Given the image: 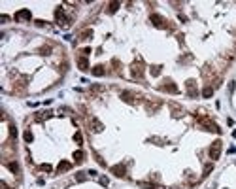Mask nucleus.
<instances>
[{
	"label": "nucleus",
	"mask_w": 236,
	"mask_h": 189,
	"mask_svg": "<svg viewBox=\"0 0 236 189\" xmlns=\"http://www.w3.org/2000/svg\"><path fill=\"white\" fill-rule=\"evenodd\" d=\"M119 6H121L119 2H110L108 4V13H115L117 9H119Z\"/></svg>",
	"instance_id": "obj_15"
},
{
	"label": "nucleus",
	"mask_w": 236,
	"mask_h": 189,
	"mask_svg": "<svg viewBox=\"0 0 236 189\" xmlns=\"http://www.w3.org/2000/svg\"><path fill=\"white\" fill-rule=\"evenodd\" d=\"M212 170H213V165H212V163H208V165L204 166V174H202V176H208Z\"/></svg>",
	"instance_id": "obj_21"
},
{
	"label": "nucleus",
	"mask_w": 236,
	"mask_h": 189,
	"mask_svg": "<svg viewBox=\"0 0 236 189\" xmlns=\"http://www.w3.org/2000/svg\"><path fill=\"white\" fill-rule=\"evenodd\" d=\"M45 117H49V112H40V114L36 115V121H44Z\"/></svg>",
	"instance_id": "obj_19"
},
{
	"label": "nucleus",
	"mask_w": 236,
	"mask_h": 189,
	"mask_svg": "<svg viewBox=\"0 0 236 189\" xmlns=\"http://www.w3.org/2000/svg\"><path fill=\"white\" fill-rule=\"evenodd\" d=\"M40 53H42V55H49L51 53V45H44V47H40Z\"/></svg>",
	"instance_id": "obj_22"
},
{
	"label": "nucleus",
	"mask_w": 236,
	"mask_h": 189,
	"mask_svg": "<svg viewBox=\"0 0 236 189\" xmlns=\"http://www.w3.org/2000/svg\"><path fill=\"white\" fill-rule=\"evenodd\" d=\"M40 168H42L44 172H51V170H53V166H51V165H47V163H44V165L40 166Z\"/></svg>",
	"instance_id": "obj_26"
},
{
	"label": "nucleus",
	"mask_w": 236,
	"mask_h": 189,
	"mask_svg": "<svg viewBox=\"0 0 236 189\" xmlns=\"http://www.w3.org/2000/svg\"><path fill=\"white\" fill-rule=\"evenodd\" d=\"M161 74V66H151V76H159Z\"/></svg>",
	"instance_id": "obj_24"
},
{
	"label": "nucleus",
	"mask_w": 236,
	"mask_h": 189,
	"mask_svg": "<svg viewBox=\"0 0 236 189\" xmlns=\"http://www.w3.org/2000/svg\"><path fill=\"white\" fill-rule=\"evenodd\" d=\"M121 99L125 100V102H129V104H134V102H136V95L130 93V91H123V93H121Z\"/></svg>",
	"instance_id": "obj_7"
},
{
	"label": "nucleus",
	"mask_w": 236,
	"mask_h": 189,
	"mask_svg": "<svg viewBox=\"0 0 236 189\" xmlns=\"http://www.w3.org/2000/svg\"><path fill=\"white\" fill-rule=\"evenodd\" d=\"M111 174H115L117 178H123V176L127 174L125 165H114V166H111Z\"/></svg>",
	"instance_id": "obj_6"
},
{
	"label": "nucleus",
	"mask_w": 236,
	"mask_h": 189,
	"mask_svg": "<svg viewBox=\"0 0 236 189\" xmlns=\"http://www.w3.org/2000/svg\"><path fill=\"white\" fill-rule=\"evenodd\" d=\"M130 74H132V78L142 80V76H143V66H142L140 63H134V64H132V68H130Z\"/></svg>",
	"instance_id": "obj_3"
},
{
	"label": "nucleus",
	"mask_w": 236,
	"mask_h": 189,
	"mask_svg": "<svg viewBox=\"0 0 236 189\" xmlns=\"http://www.w3.org/2000/svg\"><path fill=\"white\" fill-rule=\"evenodd\" d=\"M78 66H79V70H89V61H87V57H79L78 59Z\"/></svg>",
	"instance_id": "obj_12"
},
{
	"label": "nucleus",
	"mask_w": 236,
	"mask_h": 189,
	"mask_svg": "<svg viewBox=\"0 0 236 189\" xmlns=\"http://www.w3.org/2000/svg\"><path fill=\"white\" fill-rule=\"evenodd\" d=\"M221 147H223V142L221 140H215L212 146H210V159L212 161H217L219 155H221Z\"/></svg>",
	"instance_id": "obj_1"
},
{
	"label": "nucleus",
	"mask_w": 236,
	"mask_h": 189,
	"mask_svg": "<svg viewBox=\"0 0 236 189\" xmlns=\"http://www.w3.org/2000/svg\"><path fill=\"white\" fill-rule=\"evenodd\" d=\"M74 161L76 163H83V151H81V150H78L74 153Z\"/></svg>",
	"instance_id": "obj_17"
},
{
	"label": "nucleus",
	"mask_w": 236,
	"mask_h": 189,
	"mask_svg": "<svg viewBox=\"0 0 236 189\" xmlns=\"http://www.w3.org/2000/svg\"><path fill=\"white\" fill-rule=\"evenodd\" d=\"M30 21L32 19V13H30V9H19L17 13H15V21Z\"/></svg>",
	"instance_id": "obj_4"
},
{
	"label": "nucleus",
	"mask_w": 236,
	"mask_h": 189,
	"mask_svg": "<svg viewBox=\"0 0 236 189\" xmlns=\"http://www.w3.org/2000/svg\"><path fill=\"white\" fill-rule=\"evenodd\" d=\"M74 140L81 146V142H83V136H81V132H76V134H74Z\"/></svg>",
	"instance_id": "obj_25"
},
{
	"label": "nucleus",
	"mask_w": 236,
	"mask_h": 189,
	"mask_svg": "<svg viewBox=\"0 0 236 189\" xmlns=\"http://www.w3.org/2000/svg\"><path fill=\"white\" fill-rule=\"evenodd\" d=\"M23 138H25V142H32L34 136H32V132H30V131H27V132L23 134Z\"/></svg>",
	"instance_id": "obj_23"
},
{
	"label": "nucleus",
	"mask_w": 236,
	"mask_h": 189,
	"mask_svg": "<svg viewBox=\"0 0 236 189\" xmlns=\"http://www.w3.org/2000/svg\"><path fill=\"white\" fill-rule=\"evenodd\" d=\"M187 95L191 96V99H194V96L198 95V91H197V87H194V81H193V80L187 81Z\"/></svg>",
	"instance_id": "obj_9"
},
{
	"label": "nucleus",
	"mask_w": 236,
	"mask_h": 189,
	"mask_svg": "<svg viewBox=\"0 0 236 189\" xmlns=\"http://www.w3.org/2000/svg\"><path fill=\"white\" fill-rule=\"evenodd\" d=\"M91 36H93V30H91V28H87V30H83V32L79 34V40H89Z\"/></svg>",
	"instance_id": "obj_16"
},
{
	"label": "nucleus",
	"mask_w": 236,
	"mask_h": 189,
	"mask_svg": "<svg viewBox=\"0 0 236 189\" xmlns=\"http://www.w3.org/2000/svg\"><path fill=\"white\" fill-rule=\"evenodd\" d=\"M6 166H8L9 170L13 172V174H19V172H21V170H19V165H17L15 161H12V163H6Z\"/></svg>",
	"instance_id": "obj_14"
},
{
	"label": "nucleus",
	"mask_w": 236,
	"mask_h": 189,
	"mask_svg": "<svg viewBox=\"0 0 236 189\" xmlns=\"http://www.w3.org/2000/svg\"><path fill=\"white\" fill-rule=\"evenodd\" d=\"M70 168H72V165H70L68 161H60L59 166H57V172L60 174V172H66V170H70Z\"/></svg>",
	"instance_id": "obj_11"
},
{
	"label": "nucleus",
	"mask_w": 236,
	"mask_h": 189,
	"mask_svg": "<svg viewBox=\"0 0 236 189\" xmlns=\"http://www.w3.org/2000/svg\"><path fill=\"white\" fill-rule=\"evenodd\" d=\"M9 136H12V138H15V136H17V129H15L13 125H9Z\"/></svg>",
	"instance_id": "obj_27"
},
{
	"label": "nucleus",
	"mask_w": 236,
	"mask_h": 189,
	"mask_svg": "<svg viewBox=\"0 0 236 189\" xmlns=\"http://www.w3.org/2000/svg\"><path fill=\"white\" fill-rule=\"evenodd\" d=\"M85 174H83V172H78V174H76V180H78V182H85Z\"/></svg>",
	"instance_id": "obj_28"
},
{
	"label": "nucleus",
	"mask_w": 236,
	"mask_h": 189,
	"mask_svg": "<svg viewBox=\"0 0 236 189\" xmlns=\"http://www.w3.org/2000/svg\"><path fill=\"white\" fill-rule=\"evenodd\" d=\"M91 127H93L95 132H102V131H104V125H102L96 117H91Z\"/></svg>",
	"instance_id": "obj_10"
},
{
	"label": "nucleus",
	"mask_w": 236,
	"mask_h": 189,
	"mask_svg": "<svg viewBox=\"0 0 236 189\" xmlns=\"http://www.w3.org/2000/svg\"><path fill=\"white\" fill-rule=\"evenodd\" d=\"M151 23L153 25H155V27H159V28H161V27H165V17H161V15H159V13H153L151 15Z\"/></svg>",
	"instance_id": "obj_8"
},
{
	"label": "nucleus",
	"mask_w": 236,
	"mask_h": 189,
	"mask_svg": "<svg viewBox=\"0 0 236 189\" xmlns=\"http://www.w3.org/2000/svg\"><path fill=\"white\" fill-rule=\"evenodd\" d=\"M212 95H213V87H204V91H202V96H204V99H210Z\"/></svg>",
	"instance_id": "obj_18"
},
{
	"label": "nucleus",
	"mask_w": 236,
	"mask_h": 189,
	"mask_svg": "<svg viewBox=\"0 0 236 189\" xmlns=\"http://www.w3.org/2000/svg\"><path fill=\"white\" fill-rule=\"evenodd\" d=\"M100 183L102 185H108V178H100Z\"/></svg>",
	"instance_id": "obj_29"
},
{
	"label": "nucleus",
	"mask_w": 236,
	"mask_h": 189,
	"mask_svg": "<svg viewBox=\"0 0 236 189\" xmlns=\"http://www.w3.org/2000/svg\"><path fill=\"white\" fill-rule=\"evenodd\" d=\"M140 187H146V189H161V187L153 185V183H146V182H140Z\"/></svg>",
	"instance_id": "obj_20"
},
{
	"label": "nucleus",
	"mask_w": 236,
	"mask_h": 189,
	"mask_svg": "<svg viewBox=\"0 0 236 189\" xmlns=\"http://www.w3.org/2000/svg\"><path fill=\"white\" fill-rule=\"evenodd\" d=\"M159 89H161V91H166V93H172V95H176V93H178V87L172 83V81H165V83H162Z\"/></svg>",
	"instance_id": "obj_5"
},
{
	"label": "nucleus",
	"mask_w": 236,
	"mask_h": 189,
	"mask_svg": "<svg viewBox=\"0 0 236 189\" xmlns=\"http://www.w3.org/2000/svg\"><path fill=\"white\" fill-rule=\"evenodd\" d=\"M104 74H106L104 66H95V68H93V76H96V78H102Z\"/></svg>",
	"instance_id": "obj_13"
},
{
	"label": "nucleus",
	"mask_w": 236,
	"mask_h": 189,
	"mask_svg": "<svg viewBox=\"0 0 236 189\" xmlns=\"http://www.w3.org/2000/svg\"><path fill=\"white\" fill-rule=\"evenodd\" d=\"M200 119V123H202V127H206V131H213V132H221V129H219L217 125L213 123V121H210L208 117H198Z\"/></svg>",
	"instance_id": "obj_2"
}]
</instances>
